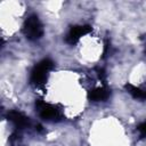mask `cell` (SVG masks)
Here are the masks:
<instances>
[{"mask_svg":"<svg viewBox=\"0 0 146 146\" xmlns=\"http://www.w3.org/2000/svg\"><path fill=\"white\" fill-rule=\"evenodd\" d=\"M137 130L139 131V133H140L141 137H145V136H146V121L143 122V123H140V124L138 125Z\"/></svg>","mask_w":146,"mask_h":146,"instance_id":"8","label":"cell"},{"mask_svg":"<svg viewBox=\"0 0 146 146\" xmlns=\"http://www.w3.org/2000/svg\"><path fill=\"white\" fill-rule=\"evenodd\" d=\"M36 108L39 111L40 116L46 120V121H58L60 120V112L59 110H57L55 106L44 103V102H40L36 105Z\"/></svg>","mask_w":146,"mask_h":146,"instance_id":"3","label":"cell"},{"mask_svg":"<svg viewBox=\"0 0 146 146\" xmlns=\"http://www.w3.org/2000/svg\"><path fill=\"white\" fill-rule=\"evenodd\" d=\"M125 89L132 97H135L137 99L146 100V89H140L132 84H125Z\"/></svg>","mask_w":146,"mask_h":146,"instance_id":"7","label":"cell"},{"mask_svg":"<svg viewBox=\"0 0 146 146\" xmlns=\"http://www.w3.org/2000/svg\"><path fill=\"white\" fill-rule=\"evenodd\" d=\"M24 34L30 40H38L43 34V27L42 24L36 15H31L25 21L24 27H23Z\"/></svg>","mask_w":146,"mask_h":146,"instance_id":"1","label":"cell"},{"mask_svg":"<svg viewBox=\"0 0 146 146\" xmlns=\"http://www.w3.org/2000/svg\"><path fill=\"white\" fill-rule=\"evenodd\" d=\"M91 31V27L89 25H76V26H72L70 29V31L66 34V42L70 44H74L75 42L79 41V39L83 35H86L87 33H89Z\"/></svg>","mask_w":146,"mask_h":146,"instance_id":"4","label":"cell"},{"mask_svg":"<svg viewBox=\"0 0 146 146\" xmlns=\"http://www.w3.org/2000/svg\"><path fill=\"white\" fill-rule=\"evenodd\" d=\"M52 67V62L50 59H43L33 68L31 73V82L35 86H41L46 82L48 72Z\"/></svg>","mask_w":146,"mask_h":146,"instance_id":"2","label":"cell"},{"mask_svg":"<svg viewBox=\"0 0 146 146\" xmlns=\"http://www.w3.org/2000/svg\"><path fill=\"white\" fill-rule=\"evenodd\" d=\"M8 117L17 128H24V127H26L29 124V119L26 116H24L22 113L17 112V111L10 112Z\"/></svg>","mask_w":146,"mask_h":146,"instance_id":"5","label":"cell"},{"mask_svg":"<svg viewBox=\"0 0 146 146\" xmlns=\"http://www.w3.org/2000/svg\"><path fill=\"white\" fill-rule=\"evenodd\" d=\"M110 96V91L107 88L105 87H98V88H95L94 90L90 91V99L95 100V102H100V100H105L107 99Z\"/></svg>","mask_w":146,"mask_h":146,"instance_id":"6","label":"cell"},{"mask_svg":"<svg viewBox=\"0 0 146 146\" xmlns=\"http://www.w3.org/2000/svg\"><path fill=\"white\" fill-rule=\"evenodd\" d=\"M145 54H146V46H145Z\"/></svg>","mask_w":146,"mask_h":146,"instance_id":"9","label":"cell"}]
</instances>
